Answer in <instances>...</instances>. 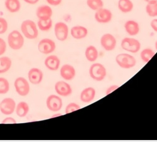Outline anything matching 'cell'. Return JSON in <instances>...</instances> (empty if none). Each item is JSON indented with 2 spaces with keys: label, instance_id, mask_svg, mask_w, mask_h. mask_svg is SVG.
Segmentation results:
<instances>
[{
  "label": "cell",
  "instance_id": "39",
  "mask_svg": "<svg viewBox=\"0 0 157 142\" xmlns=\"http://www.w3.org/2000/svg\"><path fill=\"white\" fill-rule=\"evenodd\" d=\"M147 4H153V3H157V0H144Z\"/></svg>",
  "mask_w": 157,
  "mask_h": 142
},
{
  "label": "cell",
  "instance_id": "17",
  "mask_svg": "<svg viewBox=\"0 0 157 142\" xmlns=\"http://www.w3.org/2000/svg\"><path fill=\"white\" fill-rule=\"evenodd\" d=\"M28 77L30 82L33 85L40 83L43 80L44 74L41 70L33 68L29 70Z\"/></svg>",
  "mask_w": 157,
  "mask_h": 142
},
{
  "label": "cell",
  "instance_id": "11",
  "mask_svg": "<svg viewBox=\"0 0 157 142\" xmlns=\"http://www.w3.org/2000/svg\"><path fill=\"white\" fill-rule=\"evenodd\" d=\"M46 104L50 111L57 112L62 109L63 103L60 97L56 95H50L47 99Z\"/></svg>",
  "mask_w": 157,
  "mask_h": 142
},
{
  "label": "cell",
  "instance_id": "6",
  "mask_svg": "<svg viewBox=\"0 0 157 142\" xmlns=\"http://www.w3.org/2000/svg\"><path fill=\"white\" fill-rule=\"evenodd\" d=\"M69 29L68 25L62 22H59L54 26V34L57 39L63 42L66 41L69 36Z\"/></svg>",
  "mask_w": 157,
  "mask_h": 142
},
{
  "label": "cell",
  "instance_id": "25",
  "mask_svg": "<svg viewBox=\"0 0 157 142\" xmlns=\"http://www.w3.org/2000/svg\"><path fill=\"white\" fill-rule=\"evenodd\" d=\"M11 59L7 56L0 58V74L7 72L11 67Z\"/></svg>",
  "mask_w": 157,
  "mask_h": 142
},
{
  "label": "cell",
  "instance_id": "14",
  "mask_svg": "<svg viewBox=\"0 0 157 142\" xmlns=\"http://www.w3.org/2000/svg\"><path fill=\"white\" fill-rule=\"evenodd\" d=\"M60 75L64 80L70 81L73 80L76 75L75 68L69 64H65L61 67Z\"/></svg>",
  "mask_w": 157,
  "mask_h": 142
},
{
  "label": "cell",
  "instance_id": "8",
  "mask_svg": "<svg viewBox=\"0 0 157 142\" xmlns=\"http://www.w3.org/2000/svg\"><path fill=\"white\" fill-rule=\"evenodd\" d=\"M56 49V43L48 38L43 39L38 43V49L39 52L44 55H48L53 53Z\"/></svg>",
  "mask_w": 157,
  "mask_h": 142
},
{
  "label": "cell",
  "instance_id": "31",
  "mask_svg": "<svg viewBox=\"0 0 157 142\" xmlns=\"http://www.w3.org/2000/svg\"><path fill=\"white\" fill-rule=\"evenodd\" d=\"M81 109L80 106L76 104L75 102H71L67 106L66 108H65V114H67L71 112H73L74 111H77Z\"/></svg>",
  "mask_w": 157,
  "mask_h": 142
},
{
  "label": "cell",
  "instance_id": "24",
  "mask_svg": "<svg viewBox=\"0 0 157 142\" xmlns=\"http://www.w3.org/2000/svg\"><path fill=\"white\" fill-rule=\"evenodd\" d=\"M29 106L27 102H20L16 106V113L20 118H24L29 112Z\"/></svg>",
  "mask_w": 157,
  "mask_h": 142
},
{
  "label": "cell",
  "instance_id": "34",
  "mask_svg": "<svg viewBox=\"0 0 157 142\" xmlns=\"http://www.w3.org/2000/svg\"><path fill=\"white\" fill-rule=\"evenodd\" d=\"M119 87H120V86L117 85H112L109 86L106 90V95H108L109 94H111L112 92L115 91V90H117Z\"/></svg>",
  "mask_w": 157,
  "mask_h": 142
},
{
  "label": "cell",
  "instance_id": "19",
  "mask_svg": "<svg viewBox=\"0 0 157 142\" xmlns=\"http://www.w3.org/2000/svg\"><path fill=\"white\" fill-rule=\"evenodd\" d=\"M96 92L95 88L89 87L84 88L81 92L80 95V99L82 102L88 104V103L93 101L96 97Z\"/></svg>",
  "mask_w": 157,
  "mask_h": 142
},
{
  "label": "cell",
  "instance_id": "41",
  "mask_svg": "<svg viewBox=\"0 0 157 142\" xmlns=\"http://www.w3.org/2000/svg\"><path fill=\"white\" fill-rule=\"evenodd\" d=\"M155 49L157 51V41L155 43Z\"/></svg>",
  "mask_w": 157,
  "mask_h": 142
},
{
  "label": "cell",
  "instance_id": "32",
  "mask_svg": "<svg viewBox=\"0 0 157 142\" xmlns=\"http://www.w3.org/2000/svg\"><path fill=\"white\" fill-rule=\"evenodd\" d=\"M8 28V24L6 20L3 17H0V34H5Z\"/></svg>",
  "mask_w": 157,
  "mask_h": 142
},
{
  "label": "cell",
  "instance_id": "23",
  "mask_svg": "<svg viewBox=\"0 0 157 142\" xmlns=\"http://www.w3.org/2000/svg\"><path fill=\"white\" fill-rule=\"evenodd\" d=\"M5 6L6 10L12 14L18 12L21 8L20 0H5Z\"/></svg>",
  "mask_w": 157,
  "mask_h": 142
},
{
  "label": "cell",
  "instance_id": "5",
  "mask_svg": "<svg viewBox=\"0 0 157 142\" xmlns=\"http://www.w3.org/2000/svg\"><path fill=\"white\" fill-rule=\"evenodd\" d=\"M122 49L131 53H136L141 49V43L133 37H124L121 43Z\"/></svg>",
  "mask_w": 157,
  "mask_h": 142
},
{
  "label": "cell",
  "instance_id": "27",
  "mask_svg": "<svg viewBox=\"0 0 157 142\" xmlns=\"http://www.w3.org/2000/svg\"><path fill=\"white\" fill-rule=\"evenodd\" d=\"M53 25L52 18L47 20H38L37 22V27L41 31L45 32L49 30Z\"/></svg>",
  "mask_w": 157,
  "mask_h": 142
},
{
  "label": "cell",
  "instance_id": "37",
  "mask_svg": "<svg viewBox=\"0 0 157 142\" xmlns=\"http://www.w3.org/2000/svg\"><path fill=\"white\" fill-rule=\"evenodd\" d=\"M150 26L151 29L157 33V18L153 19L150 22Z\"/></svg>",
  "mask_w": 157,
  "mask_h": 142
},
{
  "label": "cell",
  "instance_id": "29",
  "mask_svg": "<svg viewBox=\"0 0 157 142\" xmlns=\"http://www.w3.org/2000/svg\"><path fill=\"white\" fill-rule=\"evenodd\" d=\"M147 14L152 18L157 17V3L153 4H147L145 7Z\"/></svg>",
  "mask_w": 157,
  "mask_h": 142
},
{
  "label": "cell",
  "instance_id": "13",
  "mask_svg": "<svg viewBox=\"0 0 157 142\" xmlns=\"http://www.w3.org/2000/svg\"><path fill=\"white\" fill-rule=\"evenodd\" d=\"M55 90L59 95L62 97H67L72 92L71 85L64 81L57 82L55 85Z\"/></svg>",
  "mask_w": 157,
  "mask_h": 142
},
{
  "label": "cell",
  "instance_id": "28",
  "mask_svg": "<svg viewBox=\"0 0 157 142\" xmlns=\"http://www.w3.org/2000/svg\"><path fill=\"white\" fill-rule=\"evenodd\" d=\"M87 6L93 11H97L104 7L102 0H86Z\"/></svg>",
  "mask_w": 157,
  "mask_h": 142
},
{
  "label": "cell",
  "instance_id": "33",
  "mask_svg": "<svg viewBox=\"0 0 157 142\" xmlns=\"http://www.w3.org/2000/svg\"><path fill=\"white\" fill-rule=\"evenodd\" d=\"M6 50V44L3 39L0 37V56H2Z\"/></svg>",
  "mask_w": 157,
  "mask_h": 142
},
{
  "label": "cell",
  "instance_id": "9",
  "mask_svg": "<svg viewBox=\"0 0 157 142\" xmlns=\"http://www.w3.org/2000/svg\"><path fill=\"white\" fill-rule=\"evenodd\" d=\"M15 90L18 95L20 96H27L30 90L29 82L23 77H18L14 83Z\"/></svg>",
  "mask_w": 157,
  "mask_h": 142
},
{
  "label": "cell",
  "instance_id": "4",
  "mask_svg": "<svg viewBox=\"0 0 157 142\" xmlns=\"http://www.w3.org/2000/svg\"><path fill=\"white\" fill-rule=\"evenodd\" d=\"M116 62L120 68L123 69H130L135 67L136 60L133 56L127 53H121L116 57Z\"/></svg>",
  "mask_w": 157,
  "mask_h": 142
},
{
  "label": "cell",
  "instance_id": "21",
  "mask_svg": "<svg viewBox=\"0 0 157 142\" xmlns=\"http://www.w3.org/2000/svg\"><path fill=\"white\" fill-rule=\"evenodd\" d=\"M117 8L123 14H128L132 11L134 8V4L132 0H118Z\"/></svg>",
  "mask_w": 157,
  "mask_h": 142
},
{
  "label": "cell",
  "instance_id": "30",
  "mask_svg": "<svg viewBox=\"0 0 157 142\" xmlns=\"http://www.w3.org/2000/svg\"><path fill=\"white\" fill-rule=\"evenodd\" d=\"M10 90V83L7 79L0 78V94H6Z\"/></svg>",
  "mask_w": 157,
  "mask_h": 142
},
{
  "label": "cell",
  "instance_id": "35",
  "mask_svg": "<svg viewBox=\"0 0 157 142\" xmlns=\"http://www.w3.org/2000/svg\"><path fill=\"white\" fill-rule=\"evenodd\" d=\"M16 123H17V121L14 118H11V117H8L4 119L2 122V124H16Z\"/></svg>",
  "mask_w": 157,
  "mask_h": 142
},
{
  "label": "cell",
  "instance_id": "20",
  "mask_svg": "<svg viewBox=\"0 0 157 142\" xmlns=\"http://www.w3.org/2000/svg\"><path fill=\"white\" fill-rule=\"evenodd\" d=\"M45 67L51 71H57L60 64V60L56 55H51L48 56L44 61Z\"/></svg>",
  "mask_w": 157,
  "mask_h": 142
},
{
  "label": "cell",
  "instance_id": "7",
  "mask_svg": "<svg viewBox=\"0 0 157 142\" xmlns=\"http://www.w3.org/2000/svg\"><path fill=\"white\" fill-rule=\"evenodd\" d=\"M100 44L105 51H112L116 47L117 41L116 37L113 34L106 33L101 36L100 39Z\"/></svg>",
  "mask_w": 157,
  "mask_h": 142
},
{
  "label": "cell",
  "instance_id": "15",
  "mask_svg": "<svg viewBox=\"0 0 157 142\" xmlns=\"http://www.w3.org/2000/svg\"><path fill=\"white\" fill-rule=\"evenodd\" d=\"M53 11L48 5H43L38 6L36 10V15L38 20H47L52 18Z\"/></svg>",
  "mask_w": 157,
  "mask_h": 142
},
{
  "label": "cell",
  "instance_id": "16",
  "mask_svg": "<svg viewBox=\"0 0 157 142\" xmlns=\"http://www.w3.org/2000/svg\"><path fill=\"white\" fill-rule=\"evenodd\" d=\"M124 28L126 32L131 36H135L138 35L140 31L139 23L133 20H127L124 23Z\"/></svg>",
  "mask_w": 157,
  "mask_h": 142
},
{
  "label": "cell",
  "instance_id": "12",
  "mask_svg": "<svg viewBox=\"0 0 157 142\" xmlns=\"http://www.w3.org/2000/svg\"><path fill=\"white\" fill-rule=\"evenodd\" d=\"M16 102L11 98H5L0 103V111L5 115H11L16 109Z\"/></svg>",
  "mask_w": 157,
  "mask_h": 142
},
{
  "label": "cell",
  "instance_id": "10",
  "mask_svg": "<svg viewBox=\"0 0 157 142\" xmlns=\"http://www.w3.org/2000/svg\"><path fill=\"white\" fill-rule=\"evenodd\" d=\"M113 18V14L108 8H102L95 11L94 19L99 23H109Z\"/></svg>",
  "mask_w": 157,
  "mask_h": 142
},
{
  "label": "cell",
  "instance_id": "1",
  "mask_svg": "<svg viewBox=\"0 0 157 142\" xmlns=\"http://www.w3.org/2000/svg\"><path fill=\"white\" fill-rule=\"evenodd\" d=\"M21 31L23 35L29 39H35L38 35L37 25L32 20H26L21 23Z\"/></svg>",
  "mask_w": 157,
  "mask_h": 142
},
{
  "label": "cell",
  "instance_id": "2",
  "mask_svg": "<svg viewBox=\"0 0 157 142\" xmlns=\"http://www.w3.org/2000/svg\"><path fill=\"white\" fill-rule=\"evenodd\" d=\"M89 73L90 78L94 80L101 82L106 78L107 71L103 64L99 63H96L90 67Z\"/></svg>",
  "mask_w": 157,
  "mask_h": 142
},
{
  "label": "cell",
  "instance_id": "3",
  "mask_svg": "<svg viewBox=\"0 0 157 142\" xmlns=\"http://www.w3.org/2000/svg\"><path fill=\"white\" fill-rule=\"evenodd\" d=\"M24 36L18 30L11 31L8 36V44L10 47L13 50H19L24 45Z\"/></svg>",
  "mask_w": 157,
  "mask_h": 142
},
{
  "label": "cell",
  "instance_id": "40",
  "mask_svg": "<svg viewBox=\"0 0 157 142\" xmlns=\"http://www.w3.org/2000/svg\"><path fill=\"white\" fill-rule=\"evenodd\" d=\"M62 116V114H60V113H58V114H54V115H53L51 117V118H56V117H59V116Z\"/></svg>",
  "mask_w": 157,
  "mask_h": 142
},
{
  "label": "cell",
  "instance_id": "22",
  "mask_svg": "<svg viewBox=\"0 0 157 142\" xmlns=\"http://www.w3.org/2000/svg\"><path fill=\"white\" fill-rule=\"evenodd\" d=\"M99 56V53L98 49L93 46L90 45L87 47L85 50V57L86 59L89 62H94L97 60Z\"/></svg>",
  "mask_w": 157,
  "mask_h": 142
},
{
  "label": "cell",
  "instance_id": "38",
  "mask_svg": "<svg viewBox=\"0 0 157 142\" xmlns=\"http://www.w3.org/2000/svg\"><path fill=\"white\" fill-rule=\"evenodd\" d=\"M23 1L25 3L30 5H35V4H36L39 1H40V0H23Z\"/></svg>",
  "mask_w": 157,
  "mask_h": 142
},
{
  "label": "cell",
  "instance_id": "26",
  "mask_svg": "<svg viewBox=\"0 0 157 142\" xmlns=\"http://www.w3.org/2000/svg\"><path fill=\"white\" fill-rule=\"evenodd\" d=\"M155 53L154 51L150 48H145L141 51L140 57L141 60L145 63H148L151 59L155 56Z\"/></svg>",
  "mask_w": 157,
  "mask_h": 142
},
{
  "label": "cell",
  "instance_id": "18",
  "mask_svg": "<svg viewBox=\"0 0 157 142\" xmlns=\"http://www.w3.org/2000/svg\"><path fill=\"white\" fill-rule=\"evenodd\" d=\"M71 36L77 40L82 39L88 35V30L82 25H75L71 29Z\"/></svg>",
  "mask_w": 157,
  "mask_h": 142
},
{
  "label": "cell",
  "instance_id": "36",
  "mask_svg": "<svg viewBox=\"0 0 157 142\" xmlns=\"http://www.w3.org/2000/svg\"><path fill=\"white\" fill-rule=\"evenodd\" d=\"M47 3L51 6H58L61 4L62 0H46Z\"/></svg>",
  "mask_w": 157,
  "mask_h": 142
}]
</instances>
